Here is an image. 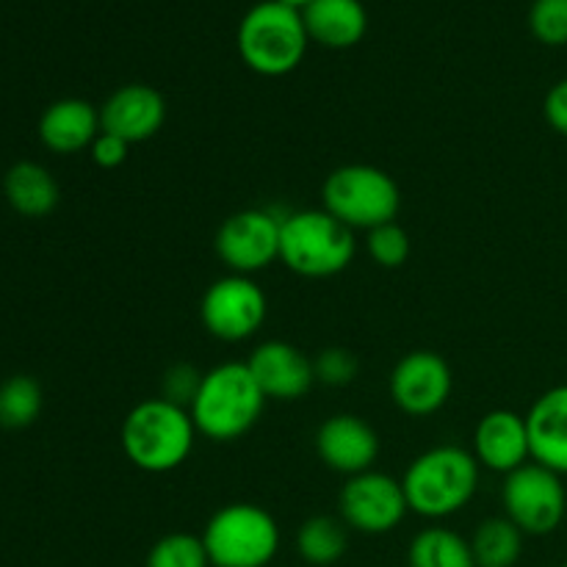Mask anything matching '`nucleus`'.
I'll use <instances>...</instances> for the list:
<instances>
[{
	"mask_svg": "<svg viewBox=\"0 0 567 567\" xmlns=\"http://www.w3.org/2000/svg\"><path fill=\"white\" fill-rule=\"evenodd\" d=\"M197 426L192 413L164 396L144 399L125 415L120 430L122 452L144 474H169L194 452Z\"/></svg>",
	"mask_w": 567,
	"mask_h": 567,
	"instance_id": "nucleus-1",
	"label": "nucleus"
},
{
	"mask_svg": "<svg viewBox=\"0 0 567 567\" xmlns=\"http://www.w3.org/2000/svg\"><path fill=\"white\" fill-rule=\"evenodd\" d=\"M266 408V396L249 374L247 363H219L199 380L188 413L203 437L230 443L255 430Z\"/></svg>",
	"mask_w": 567,
	"mask_h": 567,
	"instance_id": "nucleus-2",
	"label": "nucleus"
},
{
	"mask_svg": "<svg viewBox=\"0 0 567 567\" xmlns=\"http://www.w3.org/2000/svg\"><path fill=\"white\" fill-rule=\"evenodd\" d=\"M480 468L474 452L452 443L419 454L402 476L410 513L430 520L457 515L480 487Z\"/></svg>",
	"mask_w": 567,
	"mask_h": 567,
	"instance_id": "nucleus-3",
	"label": "nucleus"
},
{
	"mask_svg": "<svg viewBox=\"0 0 567 567\" xmlns=\"http://www.w3.org/2000/svg\"><path fill=\"white\" fill-rule=\"evenodd\" d=\"M308 28L302 11L264 0L255 3L238 25V53L252 72L266 78H280L297 70L308 53Z\"/></svg>",
	"mask_w": 567,
	"mask_h": 567,
	"instance_id": "nucleus-4",
	"label": "nucleus"
},
{
	"mask_svg": "<svg viewBox=\"0 0 567 567\" xmlns=\"http://www.w3.org/2000/svg\"><path fill=\"white\" fill-rule=\"evenodd\" d=\"M354 230L319 210H293L282 216L280 260L299 277L324 280L341 275L354 260Z\"/></svg>",
	"mask_w": 567,
	"mask_h": 567,
	"instance_id": "nucleus-5",
	"label": "nucleus"
},
{
	"mask_svg": "<svg viewBox=\"0 0 567 567\" xmlns=\"http://www.w3.org/2000/svg\"><path fill=\"white\" fill-rule=\"evenodd\" d=\"M210 567H269L280 551V526L260 504H225L203 529Z\"/></svg>",
	"mask_w": 567,
	"mask_h": 567,
	"instance_id": "nucleus-6",
	"label": "nucleus"
},
{
	"mask_svg": "<svg viewBox=\"0 0 567 567\" xmlns=\"http://www.w3.org/2000/svg\"><path fill=\"white\" fill-rule=\"evenodd\" d=\"M321 203L349 230H374L396 221L402 192L385 169L371 164L338 166L321 186Z\"/></svg>",
	"mask_w": 567,
	"mask_h": 567,
	"instance_id": "nucleus-7",
	"label": "nucleus"
},
{
	"mask_svg": "<svg viewBox=\"0 0 567 567\" xmlns=\"http://www.w3.org/2000/svg\"><path fill=\"white\" fill-rule=\"evenodd\" d=\"M502 502L507 518L529 537H546L557 532L567 513L563 476L537 463H526L507 474Z\"/></svg>",
	"mask_w": 567,
	"mask_h": 567,
	"instance_id": "nucleus-8",
	"label": "nucleus"
},
{
	"mask_svg": "<svg viewBox=\"0 0 567 567\" xmlns=\"http://www.w3.org/2000/svg\"><path fill=\"white\" fill-rule=\"evenodd\" d=\"M269 299L264 288L247 275H225L210 282L199 302V319L208 336L225 343L252 338L264 327Z\"/></svg>",
	"mask_w": 567,
	"mask_h": 567,
	"instance_id": "nucleus-9",
	"label": "nucleus"
},
{
	"mask_svg": "<svg viewBox=\"0 0 567 567\" xmlns=\"http://www.w3.org/2000/svg\"><path fill=\"white\" fill-rule=\"evenodd\" d=\"M280 230L282 216H275L264 208L236 210L219 225L214 238V249L230 275H247L269 269L280 260Z\"/></svg>",
	"mask_w": 567,
	"mask_h": 567,
	"instance_id": "nucleus-10",
	"label": "nucleus"
},
{
	"mask_svg": "<svg viewBox=\"0 0 567 567\" xmlns=\"http://www.w3.org/2000/svg\"><path fill=\"white\" fill-rule=\"evenodd\" d=\"M341 520L360 535H388L410 513L402 480L382 471L349 476L338 496Z\"/></svg>",
	"mask_w": 567,
	"mask_h": 567,
	"instance_id": "nucleus-11",
	"label": "nucleus"
},
{
	"mask_svg": "<svg viewBox=\"0 0 567 567\" xmlns=\"http://www.w3.org/2000/svg\"><path fill=\"white\" fill-rule=\"evenodd\" d=\"M388 388H391L393 404L404 415L426 419L446 408L454 377L441 354L430 352V349H415L393 365Z\"/></svg>",
	"mask_w": 567,
	"mask_h": 567,
	"instance_id": "nucleus-12",
	"label": "nucleus"
},
{
	"mask_svg": "<svg viewBox=\"0 0 567 567\" xmlns=\"http://www.w3.org/2000/svg\"><path fill=\"white\" fill-rule=\"evenodd\" d=\"M316 454L336 474H365L374 468L377 457H380V435L360 415H330L316 432Z\"/></svg>",
	"mask_w": 567,
	"mask_h": 567,
	"instance_id": "nucleus-13",
	"label": "nucleus"
},
{
	"mask_svg": "<svg viewBox=\"0 0 567 567\" xmlns=\"http://www.w3.org/2000/svg\"><path fill=\"white\" fill-rule=\"evenodd\" d=\"M249 374L255 377L266 399L275 402H297L308 396L316 382L313 360L286 341H264L255 347L247 360Z\"/></svg>",
	"mask_w": 567,
	"mask_h": 567,
	"instance_id": "nucleus-14",
	"label": "nucleus"
},
{
	"mask_svg": "<svg viewBox=\"0 0 567 567\" xmlns=\"http://www.w3.org/2000/svg\"><path fill=\"white\" fill-rule=\"evenodd\" d=\"M166 122V100L158 89L147 83H127L120 86L100 109V125L105 133L138 144L153 138Z\"/></svg>",
	"mask_w": 567,
	"mask_h": 567,
	"instance_id": "nucleus-15",
	"label": "nucleus"
},
{
	"mask_svg": "<svg viewBox=\"0 0 567 567\" xmlns=\"http://www.w3.org/2000/svg\"><path fill=\"white\" fill-rule=\"evenodd\" d=\"M474 457L482 468L513 474L532 460L526 415L513 410H491L474 430Z\"/></svg>",
	"mask_w": 567,
	"mask_h": 567,
	"instance_id": "nucleus-16",
	"label": "nucleus"
},
{
	"mask_svg": "<svg viewBox=\"0 0 567 567\" xmlns=\"http://www.w3.org/2000/svg\"><path fill=\"white\" fill-rule=\"evenodd\" d=\"M532 463L567 476V385L540 393L526 413Z\"/></svg>",
	"mask_w": 567,
	"mask_h": 567,
	"instance_id": "nucleus-17",
	"label": "nucleus"
},
{
	"mask_svg": "<svg viewBox=\"0 0 567 567\" xmlns=\"http://www.w3.org/2000/svg\"><path fill=\"white\" fill-rule=\"evenodd\" d=\"M100 131H103L100 111L81 97L55 100L44 109L42 120H39V138L50 153L59 155H72L92 147Z\"/></svg>",
	"mask_w": 567,
	"mask_h": 567,
	"instance_id": "nucleus-18",
	"label": "nucleus"
},
{
	"mask_svg": "<svg viewBox=\"0 0 567 567\" xmlns=\"http://www.w3.org/2000/svg\"><path fill=\"white\" fill-rule=\"evenodd\" d=\"M302 20L308 37L330 50L354 48L369 28V14L360 0H313L302 11Z\"/></svg>",
	"mask_w": 567,
	"mask_h": 567,
	"instance_id": "nucleus-19",
	"label": "nucleus"
},
{
	"mask_svg": "<svg viewBox=\"0 0 567 567\" xmlns=\"http://www.w3.org/2000/svg\"><path fill=\"white\" fill-rule=\"evenodd\" d=\"M3 194L11 208L28 219H42L59 208L61 188L50 169L37 161H20L3 177Z\"/></svg>",
	"mask_w": 567,
	"mask_h": 567,
	"instance_id": "nucleus-20",
	"label": "nucleus"
},
{
	"mask_svg": "<svg viewBox=\"0 0 567 567\" xmlns=\"http://www.w3.org/2000/svg\"><path fill=\"white\" fill-rule=\"evenodd\" d=\"M408 567H476L471 543L454 529L430 526L410 540Z\"/></svg>",
	"mask_w": 567,
	"mask_h": 567,
	"instance_id": "nucleus-21",
	"label": "nucleus"
},
{
	"mask_svg": "<svg viewBox=\"0 0 567 567\" xmlns=\"http://www.w3.org/2000/svg\"><path fill=\"white\" fill-rule=\"evenodd\" d=\"M524 537L507 515L482 520L468 540L476 567H515L524 554Z\"/></svg>",
	"mask_w": 567,
	"mask_h": 567,
	"instance_id": "nucleus-22",
	"label": "nucleus"
},
{
	"mask_svg": "<svg viewBox=\"0 0 567 567\" xmlns=\"http://www.w3.org/2000/svg\"><path fill=\"white\" fill-rule=\"evenodd\" d=\"M349 548V526L330 515H313L297 532L299 557L313 567L341 563Z\"/></svg>",
	"mask_w": 567,
	"mask_h": 567,
	"instance_id": "nucleus-23",
	"label": "nucleus"
},
{
	"mask_svg": "<svg viewBox=\"0 0 567 567\" xmlns=\"http://www.w3.org/2000/svg\"><path fill=\"white\" fill-rule=\"evenodd\" d=\"M42 388L33 377L14 374L0 385V426L25 430L42 413Z\"/></svg>",
	"mask_w": 567,
	"mask_h": 567,
	"instance_id": "nucleus-24",
	"label": "nucleus"
},
{
	"mask_svg": "<svg viewBox=\"0 0 567 567\" xmlns=\"http://www.w3.org/2000/svg\"><path fill=\"white\" fill-rule=\"evenodd\" d=\"M144 567H210V557L205 551L203 535L172 532L153 543Z\"/></svg>",
	"mask_w": 567,
	"mask_h": 567,
	"instance_id": "nucleus-25",
	"label": "nucleus"
},
{
	"mask_svg": "<svg viewBox=\"0 0 567 567\" xmlns=\"http://www.w3.org/2000/svg\"><path fill=\"white\" fill-rule=\"evenodd\" d=\"M365 249H369L371 260L377 266H382V269H399L410 258V236L396 221H388V225L369 230Z\"/></svg>",
	"mask_w": 567,
	"mask_h": 567,
	"instance_id": "nucleus-26",
	"label": "nucleus"
},
{
	"mask_svg": "<svg viewBox=\"0 0 567 567\" xmlns=\"http://www.w3.org/2000/svg\"><path fill=\"white\" fill-rule=\"evenodd\" d=\"M529 28L537 42L563 48L567 44V0H535L529 9Z\"/></svg>",
	"mask_w": 567,
	"mask_h": 567,
	"instance_id": "nucleus-27",
	"label": "nucleus"
},
{
	"mask_svg": "<svg viewBox=\"0 0 567 567\" xmlns=\"http://www.w3.org/2000/svg\"><path fill=\"white\" fill-rule=\"evenodd\" d=\"M313 371L316 382H324V385L332 388L349 385L358 377V358L343 347L321 349L319 358L313 360Z\"/></svg>",
	"mask_w": 567,
	"mask_h": 567,
	"instance_id": "nucleus-28",
	"label": "nucleus"
},
{
	"mask_svg": "<svg viewBox=\"0 0 567 567\" xmlns=\"http://www.w3.org/2000/svg\"><path fill=\"white\" fill-rule=\"evenodd\" d=\"M199 380H203V371H197L188 363H175L164 374V382H161V396L188 410V404H192L194 393H197L199 388Z\"/></svg>",
	"mask_w": 567,
	"mask_h": 567,
	"instance_id": "nucleus-29",
	"label": "nucleus"
},
{
	"mask_svg": "<svg viewBox=\"0 0 567 567\" xmlns=\"http://www.w3.org/2000/svg\"><path fill=\"white\" fill-rule=\"evenodd\" d=\"M89 153H92V161L100 169H116V166L125 164L127 155H131V144H127L125 138L114 136V133L100 131V136L94 138Z\"/></svg>",
	"mask_w": 567,
	"mask_h": 567,
	"instance_id": "nucleus-30",
	"label": "nucleus"
},
{
	"mask_svg": "<svg viewBox=\"0 0 567 567\" xmlns=\"http://www.w3.org/2000/svg\"><path fill=\"white\" fill-rule=\"evenodd\" d=\"M543 114H546V122L557 133L567 136V78L559 83H554L546 94V103H543Z\"/></svg>",
	"mask_w": 567,
	"mask_h": 567,
	"instance_id": "nucleus-31",
	"label": "nucleus"
},
{
	"mask_svg": "<svg viewBox=\"0 0 567 567\" xmlns=\"http://www.w3.org/2000/svg\"><path fill=\"white\" fill-rule=\"evenodd\" d=\"M280 3L291 6V9H297V11H305L310 3H313V0H280Z\"/></svg>",
	"mask_w": 567,
	"mask_h": 567,
	"instance_id": "nucleus-32",
	"label": "nucleus"
},
{
	"mask_svg": "<svg viewBox=\"0 0 567 567\" xmlns=\"http://www.w3.org/2000/svg\"><path fill=\"white\" fill-rule=\"evenodd\" d=\"M559 567H567V563H565V565H559Z\"/></svg>",
	"mask_w": 567,
	"mask_h": 567,
	"instance_id": "nucleus-33",
	"label": "nucleus"
}]
</instances>
